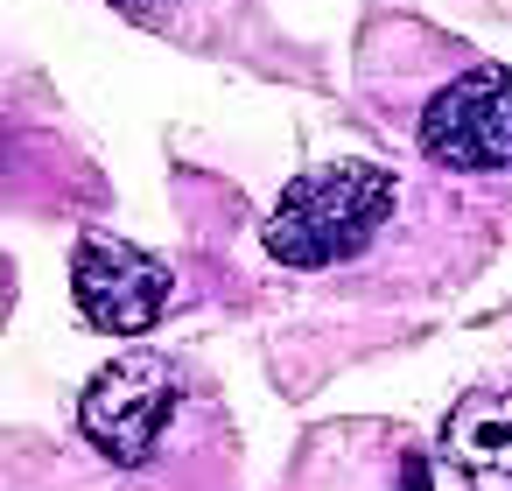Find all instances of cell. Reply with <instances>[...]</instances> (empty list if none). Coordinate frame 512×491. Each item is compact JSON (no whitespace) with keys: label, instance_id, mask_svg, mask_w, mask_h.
I'll list each match as a JSON object with an SVG mask.
<instances>
[{"label":"cell","instance_id":"cell-6","mask_svg":"<svg viewBox=\"0 0 512 491\" xmlns=\"http://www.w3.org/2000/svg\"><path fill=\"white\" fill-rule=\"evenodd\" d=\"M113 8H120L127 22H141V29H169V22H176V0H113Z\"/></svg>","mask_w":512,"mask_h":491},{"label":"cell","instance_id":"cell-3","mask_svg":"<svg viewBox=\"0 0 512 491\" xmlns=\"http://www.w3.org/2000/svg\"><path fill=\"white\" fill-rule=\"evenodd\" d=\"M176 407H183L176 365H162V358H113V365L85 386L78 428H85V442H92L99 456H113L120 470H141V463L162 449Z\"/></svg>","mask_w":512,"mask_h":491},{"label":"cell","instance_id":"cell-7","mask_svg":"<svg viewBox=\"0 0 512 491\" xmlns=\"http://www.w3.org/2000/svg\"><path fill=\"white\" fill-rule=\"evenodd\" d=\"M0 309H8V274H0Z\"/></svg>","mask_w":512,"mask_h":491},{"label":"cell","instance_id":"cell-5","mask_svg":"<svg viewBox=\"0 0 512 491\" xmlns=\"http://www.w3.org/2000/svg\"><path fill=\"white\" fill-rule=\"evenodd\" d=\"M442 470L463 491H512V393L477 386L442 421Z\"/></svg>","mask_w":512,"mask_h":491},{"label":"cell","instance_id":"cell-1","mask_svg":"<svg viewBox=\"0 0 512 491\" xmlns=\"http://www.w3.org/2000/svg\"><path fill=\"white\" fill-rule=\"evenodd\" d=\"M400 211H407V183L386 162L337 155V162L302 169L274 197V211L260 218V246H267V260H281L295 274H330V267L372 260L379 239L400 225Z\"/></svg>","mask_w":512,"mask_h":491},{"label":"cell","instance_id":"cell-4","mask_svg":"<svg viewBox=\"0 0 512 491\" xmlns=\"http://www.w3.org/2000/svg\"><path fill=\"white\" fill-rule=\"evenodd\" d=\"M169 295H176L169 260H155V253H141V246H127L113 232H85L78 239V253H71V302H78V316L92 330L141 337L148 323H162Z\"/></svg>","mask_w":512,"mask_h":491},{"label":"cell","instance_id":"cell-2","mask_svg":"<svg viewBox=\"0 0 512 491\" xmlns=\"http://www.w3.org/2000/svg\"><path fill=\"white\" fill-rule=\"evenodd\" d=\"M414 148L449 176H512V71L463 64L435 85L414 120Z\"/></svg>","mask_w":512,"mask_h":491}]
</instances>
